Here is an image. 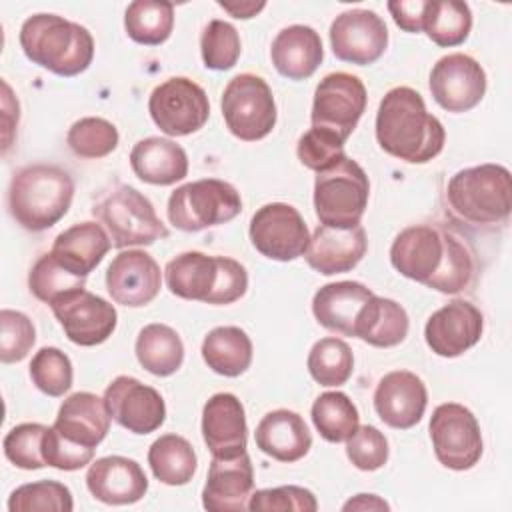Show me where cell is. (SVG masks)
Masks as SVG:
<instances>
[{"label": "cell", "instance_id": "32", "mask_svg": "<svg viewBox=\"0 0 512 512\" xmlns=\"http://www.w3.org/2000/svg\"><path fill=\"white\" fill-rule=\"evenodd\" d=\"M408 328L406 310L398 302L374 294L356 318L354 336L376 348H392L404 342Z\"/></svg>", "mask_w": 512, "mask_h": 512}, {"label": "cell", "instance_id": "5", "mask_svg": "<svg viewBox=\"0 0 512 512\" xmlns=\"http://www.w3.org/2000/svg\"><path fill=\"white\" fill-rule=\"evenodd\" d=\"M168 290L184 300L204 304H232L246 294V268L226 256L182 252L164 268Z\"/></svg>", "mask_w": 512, "mask_h": 512}, {"label": "cell", "instance_id": "40", "mask_svg": "<svg viewBox=\"0 0 512 512\" xmlns=\"http://www.w3.org/2000/svg\"><path fill=\"white\" fill-rule=\"evenodd\" d=\"M74 508L68 486L56 480H38L18 486L8 498L10 512H70Z\"/></svg>", "mask_w": 512, "mask_h": 512}, {"label": "cell", "instance_id": "47", "mask_svg": "<svg viewBox=\"0 0 512 512\" xmlns=\"http://www.w3.org/2000/svg\"><path fill=\"white\" fill-rule=\"evenodd\" d=\"M34 342L36 330L32 320L18 310L4 308L0 312V360L4 364L24 360Z\"/></svg>", "mask_w": 512, "mask_h": 512}, {"label": "cell", "instance_id": "3", "mask_svg": "<svg viewBox=\"0 0 512 512\" xmlns=\"http://www.w3.org/2000/svg\"><path fill=\"white\" fill-rule=\"evenodd\" d=\"M20 46L28 60L64 78L82 74L94 58L92 34L56 14H34L24 20Z\"/></svg>", "mask_w": 512, "mask_h": 512}, {"label": "cell", "instance_id": "45", "mask_svg": "<svg viewBox=\"0 0 512 512\" xmlns=\"http://www.w3.org/2000/svg\"><path fill=\"white\" fill-rule=\"evenodd\" d=\"M44 424L38 422H26L14 426L6 438H4V454L6 458L22 468V470H38L46 466L42 444L46 434Z\"/></svg>", "mask_w": 512, "mask_h": 512}, {"label": "cell", "instance_id": "36", "mask_svg": "<svg viewBox=\"0 0 512 512\" xmlns=\"http://www.w3.org/2000/svg\"><path fill=\"white\" fill-rule=\"evenodd\" d=\"M472 30V12L466 2L458 0H426L422 32L442 46H460Z\"/></svg>", "mask_w": 512, "mask_h": 512}, {"label": "cell", "instance_id": "29", "mask_svg": "<svg viewBox=\"0 0 512 512\" xmlns=\"http://www.w3.org/2000/svg\"><path fill=\"white\" fill-rule=\"evenodd\" d=\"M372 296L374 292L360 282H330L318 288L314 294L312 312L318 324L326 330L338 332L342 336H354L356 318Z\"/></svg>", "mask_w": 512, "mask_h": 512}, {"label": "cell", "instance_id": "19", "mask_svg": "<svg viewBox=\"0 0 512 512\" xmlns=\"http://www.w3.org/2000/svg\"><path fill=\"white\" fill-rule=\"evenodd\" d=\"M482 330V312L468 300H452L428 318L424 338L434 354L456 358L478 344Z\"/></svg>", "mask_w": 512, "mask_h": 512}, {"label": "cell", "instance_id": "21", "mask_svg": "<svg viewBox=\"0 0 512 512\" xmlns=\"http://www.w3.org/2000/svg\"><path fill=\"white\" fill-rule=\"evenodd\" d=\"M428 392L420 376L408 370L388 372L374 390L378 418L396 430L416 426L426 410Z\"/></svg>", "mask_w": 512, "mask_h": 512}, {"label": "cell", "instance_id": "46", "mask_svg": "<svg viewBox=\"0 0 512 512\" xmlns=\"http://www.w3.org/2000/svg\"><path fill=\"white\" fill-rule=\"evenodd\" d=\"M296 154H298V160L314 172L328 170L346 156L344 140H340L334 132H328L324 128H314V126L300 136Z\"/></svg>", "mask_w": 512, "mask_h": 512}, {"label": "cell", "instance_id": "52", "mask_svg": "<svg viewBox=\"0 0 512 512\" xmlns=\"http://www.w3.org/2000/svg\"><path fill=\"white\" fill-rule=\"evenodd\" d=\"M390 506L378 498L376 494H356L352 500H348L342 510H388Z\"/></svg>", "mask_w": 512, "mask_h": 512}, {"label": "cell", "instance_id": "49", "mask_svg": "<svg viewBox=\"0 0 512 512\" xmlns=\"http://www.w3.org/2000/svg\"><path fill=\"white\" fill-rule=\"evenodd\" d=\"M346 456L358 470H378L388 460V440L376 426H358L346 440Z\"/></svg>", "mask_w": 512, "mask_h": 512}, {"label": "cell", "instance_id": "37", "mask_svg": "<svg viewBox=\"0 0 512 512\" xmlns=\"http://www.w3.org/2000/svg\"><path fill=\"white\" fill-rule=\"evenodd\" d=\"M174 6L164 0H136L124 12L126 34L144 46H160L172 34Z\"/></svg>", "mask_w": 512, "mask_h": 512}, {"label": "cell", "instance_id": "26", "mask_svg": "<svg viewBox=\"0 0 512 512\" xmlns=\"http://www.w3.org/2000/svg\"><path fill=\"white\" fill-rule=\"evenodd\" d=\"M110 420L104 398L92 392H74L62 402L54 428L68 442L96 450L110 430Z\"/></svg>", "mask_w": 512, "mask_h": 512}, {"label": "cell", "instance_id": "51", "mask_svg": "<svg viewBox=\"0 0 512 512\" xmlns=\"http://www.w3.org/2000/svg\"><path fill=\"white\" fill-rule=\"evenodd\" d=\"M388 10H390L396 26L402 28L404 32H422L426 0L388 2Z\"/></svg>", "mask_w": 512, "mask_h": 512}, {"label": "cell", "instance_id": "11", "mask_svg": "<svg viewBox=\"0 0 512 512\" xmlns=\"http://www.w3.org/2000/svg\"><path fill=\"white\" fill-rule=\"evenodd\" d=\"M430 440L438 462L450 470H470L482 456V434L476 416L458 402L434 408Z\"/></svg>", "mask_w": 512, "mask_h": 512}, {"label": "cell", "instance_id": "13", "mask_svg": "<svg viewBox=\"0 0 512 512\" xmlns=\"http://www.w3.org/2000/svg\"><path fill=\"white\" fill-rule=\"evenodd\" d=\"M366 86L348 72H332L320 80L312 102V126L348 140L366 110Z\"/></svg>", "mask_w": 512, "mask_h": 512}, {"label": "cell", "instance_id": "1", "mask_svg": "<svg viewBox=\"0 0 512 512\" xmlns=\"http://www.w3.org/2000/svg\"><path fill=\"white\" fill-rule=\"evenodd\" d=\"M392 266L406 278L444 294L464 290L474 274L470 250L432 226H408L390 246Z\"/></svg>", "mask_w": 512, "mask_h": 512}, {"label": "cell", "instance_id": "50", "mask_svg": "<svg viewBox=\"0 0 512 512\" xmlns=\"http://www.w3.org/2000/svg\"><path fill=\"white\" fill-rule=\"evenodd\" d=\"M42 452H44L46 466H52V468H58V470H66V472L80 470L86 464H90L92 458H94V450L92 448H84V446L68 442L66 438H62L56 432L54 426L46 428Z\"/></svg>", "mask_w": 512, "mask_h": 512}, {"label": "cell", "instance_id": "24", "mask_svg": "<svg viewBox=\"0 0 512 512\" xmlns=\"http://www.w3.org/2000/svg\"><path fill=\"white\" fill-rule=\"evenodd\" d=\"M366 248L368 240L360 224L354 228L318 226L308 242L304 258L318 274L332 276L356 268L364 258Z\"/></svg>", "mask_w": 512, "mask_h": 512}, {"label": "cell", "instance_id": "27", "mask_svg": "<svg viewBox=\"0 0 512 512\" xmlns=\"http://www.w3.org/2000/svg\"><path fill=\"white\" fill-rule=\"evenodd\" d=\"M254 440L260 452L278 462H296L304 458L312 446V436L304 418L286 408L268 412L258 422Z\"/></svg>", "mask_w": 512, "mask_h": 512}, {"label": "cell", "instance_id": "39", "mask_svg": "<svg viewBox=\"0 0 512 512\" xmlns=\"http://www.w3.org/2000/svg\"><path fill=\"white\" fill-rule=\"evenodd\" d=\"M306 364L320 386H342L352 376L354 354L344 340L322 338L310 348Z\"/></svg>", "mask_w": 512, "mask_h": 512}, {"label": "cell", "instance_id": "48", "mask_svg": "<svg viewBox=\"0 0 512 512\" xmlns=\"http://www.w3.org/2000/svg\"><path fill=\"white\" fill-rule=\"evenodd\" d=\"M252 512H314L318 510L316 496L302 486H278L252 492L248 500Z\"/></svg>", "mask_w": 512, "mask_h": 512}, {"label": "cell", "instance_id": "42", "mask_svg": "<svg viewBox=\"0 0 512 512\" xmlns=\"http://www.w3.org/2000/svg\"><path fill=\"white\" fill-rule=\"evenodd\" d=\"M66 142L80 158H104L118 146V130L104 118L86 116L70 126Z\"/></svg>", "mask_w": 512, "mask_h": 512}, {"label": "cell", "instance_id": "12", "mask_svg": "<svg viewBox=\"0 0 512 512\" xmlns=\"http://www.w3.org/2000/svg\"><path fill=\"white\" fill-rule=\"evenodd\" d=\"M148 112L164 134L188 136L208 122L210 102L204 88L194 80L174 76L152 90Z\"/></svg>", "mask_w": 512, "mask_h": 512}, {"label": "cell", "instance_id": "15", "mask_svg": "<svg viewBox=\"0 0 512 512\" xmlns=\"http://www.w3.org/2000/svg\"><path fill=\"white\" fill-rule=\"evenodd\" d=\"M50 308L68 340L78 346H98L116 330V308L86 288L60 296Z\"/></svg>", "mask_w": 512, "mask_h": 512}, {"label": "cell", "instance_id": "17", "mask_svg": "<svg viewBox=\"0 0 512 512\" xmlns=\"http://www.w3.org/2000/svg\"><path fill=\"white\" fill-rule=\"evenodd\" d=\"M330 44L338 60L356 66L374 64L388 46V28L372 10H346L330 26Z\"/></svg>", "mask_w": 512, "mask_h": 512}, {"label": "cell", "instance_id": "14", "mask_svg": "<svg viewBox=\"0 0 512 512\" xmlns=\"http://www.w3.org/2000/svg\"><path fill=\"white\" fill-rule=\"evenodd\" d=\"M252 246L266 258L290 262L304 256L310 234L302 214L284 202L258 208L250 220Z\"/></svg>", "mask_w": 512, "mask_h": 512}, {"label": "cell", "instance_id": "18", "mask_svg": "<svg viewBox=\"0 0 512 512\" xmlns=\"http://www.w3.org/2000/svg\"><path fill=\"white\" fill-rule=\"evenodd\" d=\"M430 92L448 112H468L480 104L486 92V72L468 54L442 56L430 72Z\"/></svg>", "mask_w": 512, "mask_h": 512}, {"label": "cell", "instance_id": "8", "mask_svg": "<svg viewBox=\"0 0 512 512\" xmlns=\"http://www.w3.org/2000/svg\"><path fill=\"white\" fill-rule=\"evenodd\" d=\"M242 210L238 190L224 180L204 178L182 184L168 198V220L184 232H200L234 220Z\"/></svg>", "mask_w": 512, "mask_h": 512}, {"label": "cell", "instance_id": "7", "mask_svg": "<svg viewBox=\"0 0 512 512\" xmlns=\"http://www.w3.org/2000/svg\"><path fill=\"white\" fill-rule=\"evenodd\" d=\"M370 196V182L362 166L344 156L338 164L316 174L314 210L322 226L354 228L360 224Z\"/></svg>", "mask_w": 512, "mask_h": 512}, {"label": "cell", "instance_id": "23", "mask_svg": "<svg viewBox=\"0 0 512 512\" xmlns=\"http://www.w3.org/2000/svg\"><path fill=\"white\" fill-rule=\"evenodd\" d=\"M86 486L96 500L124 506L144 498L148 492V478L136 460L126 456H104L90 464Z\"/></svg>", "mask_w": 512, "mask_h": 512}, {"label": "cell", "instance_id": "20", "mask_svg": "<svg viewBox=\"0 0 512 512\" xmlns=\"http://www.w3.org/2000/svg\"><path fill=\"white\" fill-rule=\"evenodd\" d=\"M162 284L156 260L144 250H122L106 270V288L116 304L140 308L150 304Z\"/></svg>", "mask_w": 512, "mask_h": 512}, {"label": "cell", "instance_id": "38", "mask_svg": "<svg viewBox=\"0 0 512 512\" xmlns=\"http://www.w3.org/2000/svg\"><path fill=\"white\" fill-rule=\"evenodd\" d=\"M312 422L328 442H346L358 428L356 404L344 392H324L312 404Z\"/></svg>", "mask_w": 512, "mask_h": 512}, {"label": "cell", "instance_id": "30", "mask_svg": "<svg viewBox=\"0 0 512 512\" xmlns=\"http://www.w3.org/2000/svg\"><path fill=\"white\" fill-rule=\"evenodd\" d=\"M130 166L142 182L170 186L186 178L188 156L174 140L150 136L134 144L130 152Z\"/></svg>", "mask_w": 512, "mask_h": 512}, {"label": "cell", "instance_id": "2", "mask_svg": "<svg viewBox=\"0 0 512 512\" xmlns=\"http://www.w3.org/2000/svg\"><path fill=\"white\" fill-rule=\"evenodd\" d=\"M376 140L390 156L410 164H424L442 152L446 132L442 122L426 110L420 92L396 86L380 100Z\"/></svg>", "mask_w": 512, "mask_h": 512}, {"label": "cell", "instance_id": "4", "mask_svg": "<svg viewBox=\"0 0 512 512\" xmlns=\"http://www.w3.org/2000/svg\"><path fill=\"white\" fill-rule=\"evenodd\" d=\"M74 198L70 174L58 166L32 164L18 170L8 188L12 218L30 232H42L62 220Z\"/></svg>", "mask_w": 512, "mask_h": 512}, {"label": "cell", "instance_id": "22", "mask_svg": "<svg viewBox=\"0 0 512 512\" xmlns=\"http://www.w3.org/2000/svg\"><path fill=\"white\" fill-rule=\"evenodd\" d=\"M254 492V470L248 452L238 456H212L202 490V506L212 512H240L248 508Z\"/></svg>", "mask_w": 512, "mask_h": 512}, {"label": "cell", "instance_id": "35", "mask_svg": "<svg viewBox=\"0 0 512 512\" xmlns=\"http://www.w3.org/2000/svg\"><path fill=\"white\" fill-rule=\"evenodd\" d=\"M148 464L156 480L168 486L188 484L196 472L198 460L192 444L178 434H164L152 442Z\"/></svg>", "mask_w": 512, "mask_h": 512}, {"label": "cell", "instance_id": "41", "mask_svg": "<svg viewBox=\"0 0 512 512\" xmlns=\"http://www.w3.org/2000/svg\"><path fill=\"white\" fill-rule=\"evenodd\" d=\"M86 278L72 274L70 270H66L54 256L52 252L42 254L36 264L32 266L30 274H28V286L30 292L46 302L52 304L54 300H58L60 296L72 292V290H80L84 288Z\"/></svg>", "mask_w": 512, "mask_h": 512}, {"label": "cell", "instance_id": "6", "mask_svg": "<svg viewBox=\"0 0 512 512\" xmlns=\"http://www.w3.org/2000/svg\"><path fill=\"white\" fill-rule=\"evenodd\" d=\"M450 210L470 224H498L510 216L512 178L500 164H480L456 172L446 188Z\"/></svg>", "mask_w": 512, "mask_h": 512}, {"label": "cell", "instance_id": "16", "mask_svg": "<svg viewBox=\"0 0 512 512\" xmlns=\"http://www.w3.org/2000/svg\"><path fill=\"white\" fill-rule=\"evenodd\" d=\"M104 402L112 420L132 434H150L166 420L160 392L132 376H116L104 390Z\"/></svg>", "mask_w": 512, "mask_h": 512}, {"label": "cell", "instance_id": "28", "mask_svg": "<svg viewBox=\"0 0 512 512\" xmlns=\"http://www.w3.org/2000/svg\"><path fill=\"white\" fill-rule=\"evenodd\" d=\"M274 68L288 80H306L322 64L324 48L320 34L304 24L282 28L270 48Z\"/></svg>", "mask_w": 512, "mask_h": 512}, {"label": "cell", "instance_id": "9", "mask_svg": "<svg viewBox=\"0 0 512 512\" xmlns=\"http://www.w3.org/2000/svg\"><path fill=\"white\" fill-rule=\"evenodd\" d=\"M92 214L106 226L114 248L150 246L168 236L152 202L132 186L112 190L92 208Z\"/></svg>", "mask_w": 512, "mask_h": 512}, {"label": "cell", "instance_id": "43", "mask_svg": "<svg viewBox=\"0 0 512 512\" xmlns=\"http://www.w3.org/2000/svg\"><path fill=\"white\" fill-rule=\"evenodd\" d=\"M30 378L34 386L48 394V396H64V392L70 390L72 386V362L70 358L54 346L40 348L30 362Z\"/></svg>", "mask_w": 512, "mask_h": 512}, {"label": "cell", "instance_id": "53", "mask_svg": "<svg viewBox=\"0 0 512 512\" xmlns=\"http://www.w3.org/2000/svg\"><path fill=\"white\" fill-rule=\"evenodd\" d=\"M218 6L230 12L234 18L246 20L256 16L266 6V2H218Z\"/></svg>", "mask_w": 512, "mask_h": 512}, {"label": "cell", "instance_id": "25", "mask_svg": "<svg viewBox=\"0 0 512 512\" xmlns=\"http://www.w3.org/2000/svg\"><path fill=\"white\" fill-rule=\"evenodd\" d=\"M202 438L212 456L228 458L246 452V414L234 394L218 392L208 398L202 410Z\"/></svg>", "mask_w": 512, "mask_h": 512}, {"label": "cell", "instance_id": "10", "mask_svg": "<svg viewBox=\"0 0 512 512\" xmlns=\"http://www.w3.org/2000/svg\"><path fill=\"white\" fill-rule=\"evenodd\" d=\"M220 106L228 130L244 142L262 140L276 126L274 94L256 74L234 76L222 92Z\"/></svg>", "mask_w": 512, "mask_h": 512}, {"label": "cell", "instance_id": "33", "mask_svg": "<svg viewBox=\"0 0 512 512\" xmlns=\"http://www.w3.org/2000/svg\"><path fill=\"white\" fill-rule=\"evenodd\" d=\"M202 358L216 374L236 378L250 368L252 340L238 326H218L206 334Z\"/></svg>", "mask_w": 512, "mask_h": 512}, {"label": "cell", "instance_id": "31", "mask_svg": "<svg viewBox=\"0 0 512 512\" xmlns=\"http://www.w3.org/2000/svg\"><path fill=\"white\" fill-rule=\"evenodd\" d=\"M112 248L110 236L96 222H80L54 238L52 256L72 274L86 278Z\"/></svg>", "mask_w": 512, "mask_h": 512}, {"label": "cell", "instance_id": "34", "mask_svg": "<svg viewBox=\"0 0 512 512\" xmlns=\"http://www.w3.org/2000/svg\"><path fill=\"white\" fill-rule=\"evenodd\" d=\"M136 358L154 376H170L184 362V344L178 332L166 324H148L138 332Z\"/></svg>", "mask_w": 512, "mask_h": 512}, {"label": "cell", "instance_id": "44", "mask_svg": "<svg viewBox=\"0 0 512 512\" xmlns=\"http://www.w3.org/2000/svg\"><path fill=\"white\" fill-rule=\"evenodd\" d=\"M238 30L224 20H210L200 36L204 66L210 70H230L240 58Z\"/></svg>", "mask_w": 512, "mask_h": 512}]
</instances>
